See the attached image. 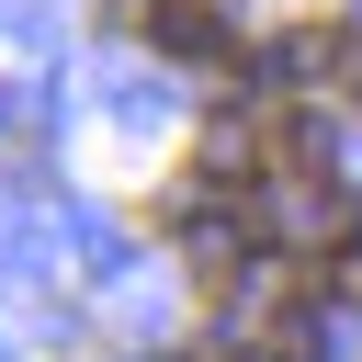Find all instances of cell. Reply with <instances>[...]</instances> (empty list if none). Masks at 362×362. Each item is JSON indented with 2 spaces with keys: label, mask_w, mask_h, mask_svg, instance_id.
Instances as JSON below:
<instances>
[{
  "label": "cell",
  "mask_w": 362,
  "mask_h": 362,
  "mask_svg": "<svg viewBox=\"0 0 362 362\" xmlns=\"http://www.w3.org/2000/svg\"><path fill=\"white\" fill-rule=\"evenodd\" d=\"M249 79H260V90H305V79H339V34H317V23H305V34H272V45L249 57Z\"/></svg>",
  "instance_id": "1"
},
{
  "label": "cell",
  "mask_w": 362,
  "mask_h": 362,
  "mask_svg": "<svg viewBox=\"0 0 362 362\" xmlns=\"http://www.w3.org/2000/svg\"><path fill=\"white\" fill-rule=\"evenodd\" d=\"M158 45H170V57H215V45H226V23H215L204 0H170V11H158Z\"/></svg>",
  "instance_id": "2"
}]
</instances>
